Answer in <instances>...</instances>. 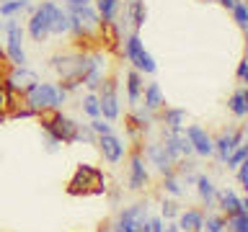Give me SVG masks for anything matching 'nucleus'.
Returning a JSON list of instances; mask_svg holds the SVG:
<instances>
[{"label":"nucleus","mask_w":248,"mask_h":232,"mask_svg":"<svg viewBox=\"0 0 248 232\" xmlns=\"http://www.w3.org/2000/svg\"><path fill=\"white\" fill-rule=\"evenodd\" d=\"M160 142L166 147V152L170 155V160H181V158H194V150L189 145V139H186L184 131H168V129H160Z\"/></svg>","instance_id":"obj_16"},{"label":"nucleus","mask_w":248,"mask_h":232,"mask_svg":"<svg viewBox=\"0 0 248 232\" xmlns=\"http://www.w3.org/2000/svg\"><path fill=\"white\" fill-rule=\"evenodd\" d=\"M232 18H235V23H238V29L240 31H248V5L240 0V3H235V8H232Z\"/></svg>","instance_id":"obj_36"},{"label":"nucleus","mask_w":248,"mask_h":232,"mask_svg":"<svg viewBox=\"0 0 248 232\" xmlns=\"http://www.w3.org/2000/svg\"><path fill=\"white\" fill-rule=\"evenodd\" d=\"M98 96V106H101V119L106 121H116L122 116V103H119V93H116V83L111 77H106L101 83V88L96 90Z\"/></svg>","instance_id":"obj_10"},{"label":"nucleus","mask_w":248,"mask_h":232,"mask_svg":"<svg viewBox=\"0 0 248 232\" xmlns=\"http://www.w3.org/2000/svg\"><path fill=\"white\" fill-rule=\"evenodd\" d=\"M106 191H108L106 175L93 165H78L73 178H70V183H67L70 196H101Z\"/></svg>","instance_id":"obj_3"},{"label":"nucleus","mask_w":248,"mask_h":232,"mask_svg":"<svg viewBox=\"0 0 248 232\" xmlns=\"http://www.w3.org/2000/svg\"><path fill=\"white\" fill-rule=\"evenodd\" d=\"M184 134L189 139V145H191V150L197 158H204V160L212 158V137L207 134L204 127H199V124H186Z\"/></svg>","instance_id":"obj_18"},{"label":"nucleus","mask_w":248,"mask_h":232,"mask_svg":"<svg viewBox=\"0 0 248 232\" xmlns=\"http://www.w3.org/2000/svg\"><path fill=\"white\" fill-rule=\"evenodd\" d=\"M96 3V11H98V18L106 29H111V23L116 21V13H119V0H93Z\"/></svg>","instance_id":"obj_30"},{"label":"nucleus","mask_w":248,"mask_h":232,"mask_svg":"<svg viewBox=\"0 0 248 232\" xmlns=\"http://www.w3.org/2000/svg\"><path fill=\"white\" fill-rule=\"evenodd\" d=\"M142 101H145V108H150V111L158 114L160 108H166V96H163V88L160 83H147L142 88Z\"/></svg>","instance_id":"obj_25"},{"label":"nucleus","mask_w":248,"mask_h":232,"mask_svg":"<svg viewBox=\"0 0 248 232\" xmlns=\"http://www.w3.org/2000/svg\"><path fill=\"white\" fill-rule=\"evenodd\" d=\"M147 217H150V204L147 201H137V204L119 209V214L114 217V222H108V227H111V232H127L137 222H145Z\"/></svg>","instance_id":"obj_11"},{"label":"nucleus","mask_w":248,"mask_h":232,"mask_svg":"<svg viewBox=\"0 0 248 232\" xmlns=\"http://www.w3.org/2000/svg\"><path fill=\"white\" fill-rule=\"evenodd\" d=\"M235 77L240 80V85H246V80H248V59H240V62H238Z\"/></svg>","instance_id":"obj_43"},{"label":"nucleus","mask_w":248,"mask_h":232,"mask_svg":"<svg viewBox=\"0 0 248 232\" xmlns=\"http://www.w3.org/2000/svg\"><path fill=\"white\" fill-rule=\"evenodd\" d=\"M80 111L88 116V119H98L101 116V106H98V96L96 93H85L80 101Z\"/></svg>","instance_id":"obj_31"},{"label":"nucleus","mask_w":248,"mask_h":232,"mask_svg":"<svg viewBox=\"0 0 248 232\" xmlns=\"http://www.w3.org/2000/svg\"><path fill=\"white\" fill-rule=\"evenodd\" d=\"M98 232H111V227H108V224H101V227H98Z\"/></svg>","instance_id":"obj_44"},{"label":"nucleus","mask_w":248,"mask_h":232,"mask_svg":"<svg viewBox=\"0 0 248 232\" xmlns=\"http://www.w3.org/2000/svg\"><path fill=\"white\" fill-rule=\"evenodd\" d=\"M228 111L235 116V119H240V121L248 116V93H246V85H240V88L228 98Z\"/></svg>","instance_id":"obj_27"},{"label":"nucleus","mask_w":248,"mask_h":232,"mask_svg":"<svg viewBox=\"0 0 248 232\" xmlns=\"http://www.w3.org/2000/svg\"><path fill=\"white\" fill-rule=\"evenodd\" d=\"M80 142H88V145H96V134L91 131L88 124H80L78 127V134H75V145H80Z\"/></svg>","instance_id":"obj_38"},{"label":"nucleus","mask_w":248,"mask_h":232,"mask_svg":"<svg viewBox=\"0 0 248 232\" xmlns=\"http://www.w3.org/2000/svg\"><path fill=\"white\" fill-rule=\"evenodd\" d=\"M23 103L34 116H44V114H52V111H62V106L67 103V93L60 88L57 83H46V80H39L36 85L21 96Z\"/></svg>","instance_id":"obj_1"},{"label":"nucleus","mask_w":248,"mask_h":232,"mask_svg":"<svg viewBox=\"0 0 248 232\" xmlns=\"http://www.w3.org/2000/svg\"><path fill=\"white\" fill-rule=\"evenodd\" d=\"M36 83H39V75H36V70H31L29 65L11 67V70L3 75V80H0L3 90L8 93V96H13V98H21L23 93H26L31 85H36Z\"/></svg>","instance_id":"obj_7"},{"label":"nucleus","mask_w":248,"mask_h":232,"mask_svg":"<svg viewBox=\"0 0 248 232\" xmlns=\"http://www.w3.org/2000/svg\"><path fill=\"white\" fill-rule=\"evenodd\" d=\"M54 3H57V0H42V3L29 13V21H26V29L23 31L31 36V42L42 44L49 39V11H52Z\"/></svg>","instance_id":"obj_8"},{"label":"nucleus","mask_w":248,"mask_h":232,"mask_svg":"<svg viewBox=\"0 0 248 232\" xmlns=\"http://www.w3.org/2000/svg\"><path fill=\"white\" fill-rule=\"evenodd\" d=\"M140 152H142V158L160 173V178L173 173V160H170V155L166 152L163 142H155V139L153 142H145V147H140Z\"/></svg>","instance_id":"obj_14"},{"label":"nucleus","mask_w":248,"mask_h":232,"mask_svg":"<svg viewBox=\"0 0 248 232\" xmlns=\"http://www.w3.org/2000/svg\"><path fill=\"white\" fill-rule=\"evenodd\" d=\"M49 67L57 72L60 80H80L85 67H88V52H80V49L60 52L49 59Z\"/></svg>","instance_id":"obj_5"},{"label":"nucleus","mask_w":248,"mask_h":232,"mask_svg":"<svg viewBox=\"0 0 248 232\" xmlns=\"http://www.w3.org/2000/svg\"><path fill=\"white\" fill-rule=\"evenodd\" d=\"M78 124L75 119H70L62 111H52L42 116V131H49L52 137H57L62 145H75V134H78Z\"/></svg>","instance_id":"obj_6"},{"label":"nucleus","mask_w":248,"mask_h":232,"mask_svg":"<svg viewBox=\"0 0 248 232\" xmlns=\"http://www.w3.org/2000/svg\"><path fill=\"white\" fill-rule=\"evenodd\" d=\"M202 232H204V230H202Z\"/></svg>","instance_id":"obj_47"},{"label":"nucleus","mask_w":248,"mask_h":232,"mask_svg":"<svg viewBox=\"0 0 248 232\" xmlns=\"http://www.w3.org/2000/svg\"><path fill=\"white\" fill-rule=\"evenodd\" d=\"M246 142V131L243 127H230V129H222L217 137H212V155L217 158L220 165H225V160H228V155L235 150L238 145Z\"/></svg>","instance_id":"obj_9"},{"label":"nucleus","mask_w":248,"mask_h":232,"mask_svg":"<svg viewBox=\"0 0 248 232\" xmlns=\"http://www.w3.org/2000/svg\"><path fill=\"white\" fill-rule=\"evenodd\" d=\"M166 227V219L158 214V217H147V232H163Z\"/></svg>","instance_id":"obj_41"},{"label":"nucleus","mask_w":248,"mask_h":232,"mask_svg":"<svg viewBox=\"0 0 248 232\" xmlns=\"http://www.w3.org/2000/svg\"><path fill=\"white\" fill-rule=\"evenodd\" d=\"M176 224L181 232H202V227H204V209H181L176 217Z\"/></svg>","instance_id":"obj_22"},{"label":"nucleus","mask_w":248,"mask_h":232,"mask_svg":"<svg viewBox=\"0 0 248 232\" xmlns=\"http://www.w3.org/2000/svg\"><path fill=\"white\" fill-rule=\"evenodd\" d=\"M186 108H176V106H166L158 111V121H160V129H168V131H184L186 127Z\"/></svg>","instance_id":"obj_20"},{"label":"nucleus","mask_w":248,"mask_h":232,"mask_svg":"<svg viewBox=\"0 0 248 232\" xmlns=\"http://www.w3.org/2000/svg\"><path fill=\"white\" fill-rule=\"evenodd\" d=\"M127 11V18L132 21V31H140L147 21V8H145V0H127L124 5Z\"/></svg>","instance_id":"obj_28"},{"label":"nucleus","mask_w":248,"mask_h":232,"mask_svg":"<svg viewBox=\"0 0 248 232\" xmlns=\"http://www.w3.org/2000/svg\"><path fill=\"white\" fill-rule=\"evenodd\" d=\"M67 26H70L67 8H62V5L54 3L52 11H49V36H65L67 34Z\"/></svg>","instance_id":"obj_26"},{"label":"nucleus","mask_w":248,"mask_h":232,"mask_svg":"<svg viewBox=\"0 0 248 232\" xmlns=\"http://www.w3.org/2000/svg\"><path fill=\"white\" fill-rule=\"evenodd\" d=\"M34 8L29 0H0V18H18L23 11L31 13Z\"/></svg>","instance_id":"obj_29"},{"label":"nucleus","mask_w":248,"mask_h":232,"mask_svg":"<svg viewBox=\"0 0 248 232\" xmlns=\"http://www.w3.org/2000/svg\"><path fill=\"white\" fill-rule=\"evenodd\" d=\"M204 232H225V214L204 212Z\"/></svg>","instance_id":"obj_33"},{"label":"nucleus","mask_w":248,"mask_h":232,"mask_svg":"<svg viewBox=\"0 0 248 232\" xmlns=\"http://www.w3.org/2000/svg\"><path fill=\"white\" fill-rule=\"evenodd\" d=\"M235 178H238V186H240V188H248V160H243V162L235 168Z\"/></svg>","instance_id":"obj_39"},{"label":"nucleus","mask_w":248,"mask_h":232,"mask_svg":"<svg viewBox=\"0 0 248 232\" xmlns=\"http://www.w3.org/2000/svg\"><path fill=\"white\" fill-rule=\"evenodd\" d=\"M88 127H91V131H93L96 137H101V134H111V131H114L111 121L101 119V116H98V119H91V121H88Z\"/></svg>","instance_id":"obj_37"},{"label":"nucleus","mask_w":248,"mask_h":232,"mask_svg":"<svg viewBox=\"0 0 248 232\" xmlns=\"http://www.w3.org/2000/svg\"><path fill=\"white\" fill-rule=\"evenodd\" d=\"M124 88H127V103L135 108L142 103V88H145V77L137 72L135 67H129L124 72Z\"/></svg>","instance_id":"obj_21"},{"label":"nucleus","mask_w":248,"mask_h":232,"mask_svg":"<svg viewBox=\"0 0 248 232\" xmlns=\"http://www.w3.org/2000/svg\"><path fill=\"white\" fill-rule=\"evenodd\" d=\"M13 101H16V98H13V96H8V93L3 90V85H0V114H5V106H8V108H13V106H16ZM5 116H8V114H5Z\"/></svg>","instance_id":"obj_42"},{"label":"nucleus","mask_w":248,"mask_h":232,"mask_svg":"<svg viewBox=\"0 0 248 232\" xmlns=\"http://www.w3.org/2000/svg\"><path fill=\"white\" fill-rule=\"evenodd\" d=\"M178 212H181V206H178L176 199H163V201H160V217H163L166 222H168V219H176Z\"/></svg>","instance_id":"obj_35"},{"label":"nucleus","mask_w":248,"mask_h":232,"mask_svg":"<svg viewBox=\"0 0 248 232\" xmlns=\"http://www.w3.org/2000/svg\"><path fill=\"white\" fill-rule=\"evenodd\" d=\"M163 191L168 193L170 199H181L184 196V183L170 173V175H163Z\"/></svg>","instance_id":"obj_32"},{"label":"nucleus","mask_w":248,"mask_h":232,"mask_svg":"<svg viewBox=\"0 0 248 232\" xmlns=\"http://www.w3.org/2000/svg\"><path fill=\"white\" fill-rule=\"evenodd\" d=\"M42 134H44V150L49 152V155H54V152H57L60 147H62V142H60L57 137H52L49 131H42Z\"/></svg>","instance_id":"obj_40"},{"label":"nucleus","mask_w":248,"mask_h":232,"mask_svg":"<svg viewBox=\"0 0 248 232\" xmlns=\"http://www.w3.org/2000/svg\"><path fill=\"white\" fill-rule=\"evenodd\" d=\"M127 129H129V134L132 137H137V139H142L147 131L153 129V124L158 121V114L150 111V108H145L142 103L132 108V114H129V119H127Z\"/></svg>","instance_id":"obj_17"},{"label":"nucleus","mask_w":248,"mask_h":232,"mask_svg":"<svg viewBox=\"0 0 248 232\" xmlns=\"http://www.w3.org/2000/svg\"><path fill=\"white\" fill-rule=\"evenodd\" d=\"M122 57L127 59L140 75H155V70H158L153 54L145 49L142 39H140V31H129V34L122 39Z\"/></svg>","instance_id":"obj_4"},{"label":"nucleus","mask_w":248,"mask_h":232,"mask_svg":"<svg viewBox=\"0 0 248 232\" xmlns=\"http://www.w3.org/2000/svg\"><path fill=\"white\" fill-rule=\"evenodd\" d=\"M96 147H98L104 162H108V165H119V162L124 160V155H127V145H124V139L116 137L114 131H111V134L96 137Z\"/></svg>","instance_id":"obj_15"},{"label":"nucleus","mask_w":248,"mask_h":232,"mask_svg":"<svg viewBox=\"0 0 248 232\" xmlns=\"http://www.w3.org/2000/svg\"><path fill=\"white\" fill-rule=\"evenodd\" d=\"M173 175H176L181 183L194 186V181H197V175H199V162L194 160V158L176 160V162H173Z\"/></svg>","instance_id":"obj_24"},{"label":"nucleus","mask_w":248,"mask_h":232,"mask_svg":"<svg viewBox=\"0 0 248 232\" xmlns=\"http://www.w3.org/2000/svg\"><path fill=\"white\" fill-rule=\"evenodd\" d=\"M194 186H197V193L202 199V209H204V212L215 209V191H217V186H215L212 178H209L207 173H199L197 181H194Z\"/></svg>","instance_id":"obj_23"},{"label":"nucleus","mask_w":248,"mask_h":232,"mask_svg":"<svg viewBox=\"0 0 248 232\" xmlns=\"http://www.w3.org/2000/svg\"><path fill=\"white\" fill-rule=\"evenodd\" d=\"M67 34H73L75 42L85 39H98L106 31V26L98 18V11L93 5H80V8H67Z\"/></svg>","instance_id":"obj_2"},{"label":"nucleus","mask_w":248,"mask_h":232,"mask_svg":"<svg viewBox=\"0 0 248 232\" xmlns=\"http://www.w3.org/2000/svg\"><path fill=\"white\" fill-rule=\"evenodd\" d=\"M207 3H215V0H207Z\"/></svg>","instance_id":"obj_45"},{"label":"nucleus","mask_w":248,"mask_h":232,"mask_svg":"<svg viewBox=\"0 0 248 232\" xmlns=\"http://www.w3.org/2000/svg\"><path fill=\"white\" fill-rule=\"evenodd\" d=\"M0 54H3V49H0Z\"/></svg>","instance_id":"obj_46"},{"label":"nucleus","mask_w":248,"mask_h":232,"mask_svg":"<svg viewBox=\"0 0 248 232\" xmlns=\"http://www.w3.org/2000/svg\"><path fill=\"white\" fill-rule=\"evenodd\" d=\"M104 67H106V54L104 52H88V67H85V72L80 77V85L88 93H96L101 88V83L106 80Z\"/></svg>","instance_id":"obj_12"},{"label":"nucleus","mask_w":248,"mask_h":232,"mask_svg":"<svg viewBox=\"0 0 248 232\" xmlns=\"http://www.w3.org/2000/svg\"><path fill=\"white\" fill-rule=\"evenodd\" d=\"M147 186H150V173H147V165H145V158L142 152H140V147L135 152H132L129 158V170H127V188L129 191H145Z\"/></svg>","instance_id":"obj_13"},{"label":"nucleus","mask_w":248,"mask_h":232,"mask_svg":"<svg viewBox=\"0 0 248 232\" xmlns=\"http://www.w3.org/2000/svg\"><path fill=\"white\" fill-rule=\"evenodd\" d=\"M246 199H240L235 188H217L215 191V209H220V214L230 217V214H238V212H248L246 209Z\"/></svg>","instance_id":"obj_19"},{"label":"nucleus","mask_w":248,"mask_h":232,"mask_svg":"<svg viewBox=\"0 0 248 232\" xmlns=\"http://www.w3.org/2000/svg\"><path fill=\"white\" fill-rule=\"evenodd\" d=\"M243 160H248V145H238L235 150H232L228 155V160H225V165H228V170H235Z\"/></svg>","instance_id":"obj_34"}]
</instances>
